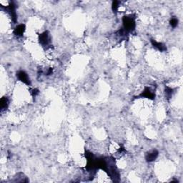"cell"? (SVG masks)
<instances>
[{
    "mask_svg": "<svg viewBox=\"0 0 183 183\" xmlns=\"http://www.w3.org/2000/svg\"><path fill=\"white\" fill-rule=\"evenodd\" d=\"M7 12L10 15L11 20L14 23H16L17 21V15L16 13V5L13 2H9V5L7 6L6 7H4Z\"/></svg>",
    "mask_w": 183,
    "mask_h": 183,
    "instance_id": "obj_4",
    "label": "cell"
},
{
    "mask_svg": "<svg viewBox=\"0 0 183 183\" xmlns=\"http://www.w3.org/2000/svg\"><path fill=\"white\" fill-rule=\"evenodd\" d=\"M165 92L166 98H167L168 100H170V99L172 98L173 94H174V89L170 87L166 86L165 89Z\"/></svg>",
    "mask_w": 183,
    "mask_h": 183,
    "instance_id": "obj_11",
    "label": "cell"
},
{
    "mask_svg": "<svg viewBox=\"0 0 183 183\" xmlns=\"http://www.w3.org/2000/svg\"><path fill=\"white\" fill-rule=\"evenodd\" d=\"M170 26L172 28L177 27V26L178 25V20H177V18L175 17V16H173V17L171 18L170 20Z\"/></svg>",
    "mask_w": 183,
    "mask_h": 183,
    "instance_id": "obj_13",
    "label": "cell"
},
{
    "mask_svg": "<svg viewBox=\"0 0 183 183\" xmlns=\"http://www.w3.org/2000/svg\"><path fill=\"white\" fill-rule=\"evenodd\" d=\"M159 155V152L157 149H154L152 152L147 153L145 156V160L147 162H152L156 160L158 158Z\"/></svg>",
    "mask_w": 183,
    "mask_h": 183,
    "instance_id": "obj_7",
    "label": "cell"
},
{
    "mask_svg": "<svg viewBox=\"0 0 183 183\" xmlns=\"http://www.w3.org/2000/svg\"><path fill=\"white\" fill-rule=\"evenodd\" d=\"M16 77H17L18 80L21 81V82H23L24 84L28 85V86H31V81L28 76V74L25 72L23 70H20L16 73Z\"/></svg>",
    "mask_w": 183,
    "mask_h": 183,
    "instance_id": "obj_6",
    "label": "cell"
},
{
    "mask_svg": "<svg viewBox=\"0 0 183 183\" xmlns=\"http://www.w3.org/2000/svg\"><path fill=\"white\" fill-rule=\"evenodd\" d=\"M135 98H147L149 99H151V100H153V99H155V94L152 91L150 88L146 87L143 91H142V93H140Z\"/></svg>",
    "mask_w": 183,
    "mask_h": 183,
    "instance_id": "obj_5",
    "label": "cell"
},
{
    "mask_svg": "<svg viewBox=\"0 0 183 183\" xmlns=\"http://www.w3.org/2000/svg\"><path fill=\"white\" fill-rule=\"evenodd\" d=\"M150 42H151V44L153 46V47L156 48L157 49H158L159 51H160L162 52L167 51V47H166L165 44L162 43V42H157L156 40H154L153 39H151Z\"/></svg>",
    "mask_w": 183,
    "mask_h": 183,
    "instance_id": "obj_8",
    "label": "cell"
},
{
    "mask_svg": "<svg viewBox=\"0 0 183 183\" xmlns=\"http://www.w3.org/2000/svg\"><path fill=\"white\" fill-rule=\"evenodd\" d=\"M120 2L118 1H113L112 4V9L114 13H117L118 11L119 7H120Z\"/></svg>",
    "mask_w": 183,
    "mask_h": 183,
    "instance_id": "obj_12",
    "label": "cell"
},
{
    "mask_svg": "<svg viewBox=\"0 0 183 183\" xmlns=\"http://www.w3.org/2000/svg\"><path fill=\"white\" fill-rule=\"evenodd\" d=\"M38 40H39V43L41 44L42 47L48 46L51 42L49 32L48 31H44V32L39 34V37H38Z\"/></svg>",
    "mask_w": 183,
    "mask_h": 183,
    "instance_id": "obj_3",
    "label": "cell"
},
{
    "mask_svg": "<svg viewBox=\"0 0 183 183\" xmlns=\"http://www.w3.org/2000/svg\"><path fill=\"white\" fill-rule=\"evenodd\" d=\"M85 158H87V165L86 170L89 172H95L97 168V158L94 157V155L92 153L89 151L85 152Z\"/></svg>",
    "mask_w": 183,
    "mask_h": 183,
    "instance_id": "obj_2",
    "label": "cell"
},
{
    "mask_svg": "<svg viewBox=\"0 0 183 183\" xmlns=\"http://www.w3.org/2000/svg\"><path fill=\"white\" fill-rule=\"evenodd\" d=\"M9 106V99L7 97H2L0 99V107H1V110H6L8 108Z\"/></svg>",
    "mask_w": 183,
    "mask_h": 183,
    "instance_id": "obj_10",
    "label": "cell"
},
{
    "mask_svg": "<svg viewBox=\"0 0 183 183\" xmlns=\"http://www.w3.org/2000/svg\"><path fill=\"white\" fill-rule=\"evenodd\" d=\"M31 93H32L33 97H36L37 95V94H39V91L37 89H33L32 90V92H31Z\"/></svg>",
    "mask_w": 183,
    "mask_h": 183,
    "instance_id": "obj_14",
    "label": "cell"
},
{
    "mask_svg": "<svg viewBox=\"0 0 183 183\" xmlns=\"http://www.w3.org/2000/svg\"><path fill=\"white\" fill-rule=\"evenodd\" d=\"M123 29H124L128 34L133 32L136 27V22H135V16L134 15L124 16L122 18Z\"/></svg>",
    "mask_w": 183,
    "mask_h": 183,
    "instance_id": "obj_1",
    "label": "cell"
},
{
    "mask_svg": "<svg viewBox=\"0 0 183 183\" xmlns=\"http://www.w3.org/2000/svg\"><path fill=\"white\" fill-rule=\"evenodd\" d=\"M26 30V26L24 24H20L16 26L14 30V34L17 37H22L23 36L24 33H25Z\"/></svg>",
    "mask_w": 183,
    "mask_h": 183,
    "instance_id": "obj_9",
    "label": "cell"
}]
</instances>
